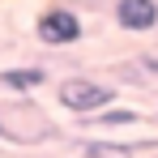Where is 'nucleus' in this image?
<instances>
[{
    "label": "nucleus",
    "mask_w": 158,
    "mask_h": 158,
    "mask_svg": "<svg viewBox=\"0 0 158 158\" xmlns=\"http://www.w3.org/2000/svg\"><path fill=\"white\" fill-rule=\"evenodd\" d=\"M56 103L64 111H73V115H98L107 107H115V90L94 77H69V81H60Z\"/></svg>",
    "instance_id": "nucleus-1"
},
{
    "label": "nucleus",
    "mask_w": 158,
    "mask_h": 158,
    "mask_svg": "<svg viewBox=\"0 0 158 158\" xmlns=\"http://www.w3.org/2000/svg\"><path fill=\"white\" fill-rule=\"evenodd\" d=\"M34 34H39V43H47V47H73V43H81L85 26H81V17L73 13V9L56 4V9H47V13H39Z\"/></svg>",
    "instance_id": "nucleus-2"
},
{
    "label": "nucleus",
    "mask_w": 158,
    "mask_h": 158,
    "mask_svg": "<svg viewBox=\"0 0 158 158\" xmlns=\"http://www.w3.org/2000/svg\"><path fill=\"white\" fill-rule=\"evenodd\" d=\"M81 158H158V137H145V141H81Z\"/></svg>",
    "instance_id": "nucleus-3"
},
{
    "label": "nucleus",
    "mask_w": 158,
    "mask_h": 158,
    "mask_svg": "<svg viewBox=\"0 0 158 158\" xmlns=\"http://www.w3.org/2000/svg\"><path fill=\"white\" fill-rule=\"evenodd\" d=\"M115 26L128 34L158 30V0H115Z\"/></svg>",
    "instance_id": "nucleus-4"
},
{
    "label": "nucleus",
    "mask_w": 158,
    "mask_h": 158,
    "mask_svg": "<svg viewBox=\"0 0 158 158\" xmlns=\"http://www.w3.org/2000/svg\"><path fill=\"white\" fill-rule=\"evenodd\" d=\"M43 81H47L43 69H4V73H0V85H4L9 94H34Z\"/></svg>",
    "instance_id": "nucleus-5"
},
{
    "label": "nucleus",
    "mask_w": 158,
    "mask_h": 158,
    "mask_svg": "<svg viewBox=\"0 0 158 158\" xmlns=\"http://www.w3.org/2000/svg\"><path fill=\"white\" fill-rule=\"evenodd\" d=\"M137 120H141V111H132V107H107V111L94 115L98 128H128V124H137Z\"/></svg>",
    "instance_id": "nucleus-6"
},
{
    "label": "nucleus",
    "mask_w": 158,
    "mask_h": 158,
    "mask_svg": "<svg viewBox=\"0 0 158 158\" xmlns=\"http://www.w3.org/2000/svg\"><path fill=\"white\" fill-rule=\"evenodd\" d=\"M124 77H158V56H137V64L124 69Z\"/></svg>",
    "instance_id": "nucleus-7"
},
{
    "label": "nucleus",
    "mask_w": 158,
    "mask_h": 158,
    "mask_svg": "<svg viewBox=\"0 0 158 158\" xmlns=\"http://www.w3.org/2000/svg\"><path fill=\"white\" fill-rule=\"evenodd\" d=\"M0 137H4V120H0Z\"/></svg>",
    "instance_id": "nucleus-8"
}]
</instances>
